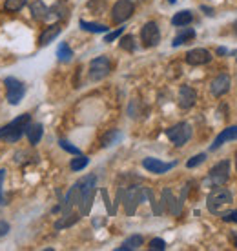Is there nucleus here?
Instances as JSON below:
<instances>
[{
    "instance_id": "58836bf2",
    "label": "nucleus",
    "mask_w": 237,
    "mask_h": 251,
    "mask_svg": "<svg viewBox=\"0 0 237 251\" xmlns=\"http://www.w3.org/2000/svg\"><path fill=\"white\" fill-rule=\"evenodd\" d=\"M228 51H226V48H219L217 50V55H226Z\"/></svg>"
},
{
    "instance_id": "f704fd0d",
    "label": "nucleus",
    "mask_w": 237,
    "mask_h": 251,
    "mask_svg": "<svg viewBox=\"0 0 237 251\" xmlns=\"http://www.w3.org/2000/svg\"><path fill=\"white\" fill-rule=\"evenodd\" d=\"M122 31H124V27H118V29H115V31L108 33L106 37H104V42H106V44H110V42H113V40H117V38L122 35Z\"/></svg>"
},
{
    "instance_id": "4468645a",
    "label": "nucleus",
    "mask_w": 237,
    "mask_h": 251,
    "mask_svg": "<svg viewBox=\"0 0 237 251\" xmlns=\"http://www.w3.org/2000/svg\"><path fill=\"white\" fill-rule=\"evenodd\" d=\"M230 88H232V78H230V75H226V73L217 75L212 80V84H210V91H212V95L215 99L225 97V95L230 91Z\"/></svg>"
},
{
    "instance_id": "79ce46f5",
    "label": "nucleus",
    "mask_w": 237,
    "mask_h": 251,
    "mask_svg": "<svg viewBox=\"0 0 237 251\" xmlns=\"http://www.w3.org/2000/svg\"><path fill=\"white\" fill-rule=\"evenodd\" d=\"M166 2H168V4H175V2H177V0H166Z\"/></svg>"
},
{
    "instance_id": "aec40b11",
    "label": "nucleus",
    "mask_w": 237,
    "mask_h": 251,
    "mask_svg": "<svg viewBox=\"0 0 237 251\" xmlns=\"http://www.w3.org/2000/svg\"><path fill=\"white\" fill-rule=\"evenodd\" d=\"M143 244H144L143 235H131V237H128L122 244L118 246L117 251H133V250H139Z\"/></svg>"
},
{
    "instance_id": "e433bc0d",
    "label": "nucleus",
    "mask_w": 237,
    "mask_h": 251,
    "mask_svg": "<svg viewBox=\"0 0 237 251\" xmlns=\"http://www.w3.org/2000/svg\"><path fill=\"white\" fill-rule=\"evenodd\" d=\"M223 220L225 222H237V211H228V213L223 215Z\"/></svg>"
},
{
    "instance_id": "ea45409f",
    "label": "nucleus",
    "mask_w": 237,
    "mask_h": 251,
    "mask_svg": "<svg viewBox=\"0 0 237 251\" xmlns=\"http://www.w3.org/2000/svg\"><path fill=\"white\" fill-rule=\"evenodd\" d=\"M232 27H234V35H236V37H237V20H236V22H234V25H232Z\"/></svg>"
},
{
    "instance_id": "bb28decb",
    "label": "nucleus",
    "mask_w": 237,
    "mask_h": 251,
    "mask_svg": "<svg viewBox=\"0 0 237 251\" xmlns=\"http://www.w3.org/2000/svg\"><path fill=\"white\" fill-rule=\"evenodd\" d=\"M88 164H89V158L86 157V155H75V158H71V162H69V168H71V171H82L84 168H86Z\"/></svg>"
},
{
    "instance_id": "20e7f679",
    "label": "nucleus",
    "mask_w": 237,
    "mask_h": 251,
    "mask_svg": "<svg viewBox=\"0 0 237 251\" xmlns=\"http://www.w3.org/2000/svg\"><path fill=\"white\" fill-rule=\"evenodd\" d=\"M146 197H150L153 199V193H151L148 188H143V186H130V188L124 191V207H126V213L128 215H133L135 213V209L141 202L146 199Z\"/></svg>"
},
{
    "instance_id": "f257e3e1",
    "label": "nucleus",
    "mask_w": 237,
    "mask_h": 251,
    "mask_svg": "<svg viewBox=\"0 0 237 251\" xmlns=\"http://www.w3.org/2000/svg\"><path fill=\"white\" fill-rule=\"evenodd\" d=\"M95 193H97V175L91 173V175L82 176L79 182H75L69 188V191L64 197L62 204H60L62 215L71 213L73 207H79V213L86 217L91 209Z\"/></svg>"
},
{
    "instance_id": "6e6552de",
    "label": "nucleus",
    "mask_w": 237,
    "mask_h": 251,
    "mask_svg": "<svg viewBox=\"0 0 237 251\" xmlns=\"http://www.w3.org/2000/svg\"><path fill=\"white\" fill-rule=\"evenodd\" d=\"M133 11H135L133 0H117L112 7V20L115 24H124L126 20L131 19Z\"/></svg>"
},
{
    "instance_id": "c03bdc74",
    "label": "nucleus",
    "mask_w": 237,
    "mask_h": 251,
    "mask_svg": "<svg viewBox=\"0 0 237 251\" xmlns=\"http://www.w3.org/2000/svg\"><path fill=\"white\" fill-rule=\"evenodd\" d=\"M133 2H135V0H133Z\"/></svg>"
},
{
    "instance_id": "4be33fe9",
    "label": "nucleus",
    "mask_w": 237,
    "mask_h": 251,
    "mask_svg": "<svg viewBox=\"0 0 237 251\" xmlns=\"http://www.w3.org/2000/svg\"><path fill=\"white\" fill-rule=\"evenodd\" d=\"M195 38V31L192 29V27H181V31H179V35L174 38V42H172V46L174 48H179V46L186 44V42H190V40H194Z\"/></svg>"
},
{
    "instance_id": "ddd939ff",
    "label": "nucleus",
    "mask_w": 237,
    "mask_h": 251,
    "mask_svg": "<svg viewBox=\"0 0 237 251\" xmlns=\"http://www.w3.org/2000/svg\"><path fill=\"white\" fill-rule=\"evenodd\" d=\"M197 102V91L192 86H181L177 93V104L181 109H192Z\"/></svg>"
},
{
    "instance_id": "393cba45",
    "label": "nucleus",
    "mask_w": 237,
    "mask_h": 251,
    "mask_svg": "<svg viewBox=\"0 0 237 251\" xmlns=\"http://www.w3.org/2000/svg\"><path fill=\"white\" fill-rule=\"evenodd\" d=\"M57 58H59V62H69L73 58V50L69 48V44H66V42L59 44V48H57Z\"/></svg>"
},
{
    "instance_id": "4c0bfd02",
    "label": "nucleus",
    "mask_w": 237,
    "mask_h": 251,
    "mask_svg": "<svg viewBox=\"0 0 237 251\" xmlns=\"http://www.w3.org/2000/svg\"><path fill=\"white\" fill-rule=\"evenodd\" d=\"M7 233H9V224L6 220H0V237H4Z\"/></svg>"
},
{
    "instance_id": "b1692460",
    "label": "nucleus",
    "mask_w": 237,
    "mask_h": 251,
    "mask_svg": "<svg viewBox=\"0 0 237 251\" xmlns=\"http://www.w3.org/2000/svg\"><path fill=\"white\" fill-rule=\"evenodd\" d=\"M120 138H122V133L118 131V129H110L108 133L102 135V138H100V146H102V148H110V146L117 144Z\"/></svg>"
},
{
    "instance_id": "72a5a7b5",
    "label": "nucleus",
    "mask_w": 237,
    "mask_h": 251,
    "mask_svg": "<svg viewBox=\"0 0 237 251\" xmlns=\"http://www.w3.org/2000/svg\"><path fill=\"white\" fill-rule=\"evenodd\" d=\"M150 250H153V251H164L166 250V242L162 239H153V240H150V246H148Z\"/></svg>"
},
{
    "instance_id": "a19ab883",
    "label": "nucleus",
    "mask_w": 237,
    "mask_h": 251,
    "mask_svg": "<svg viewBox=\"0 0 237 251\" xmlns=\"http://www.w3.org/2000/svg\"><path fill=\"white\" fill-rule=\"evenodd\" d=\"M232 237H234V240H236V248H237V233H232Z\"/></svg>"
},
{
    "instance_id": "2f4dec72",
    "label": "nucleus",
    "mask_w": 237,
    "mask_h": 251,
    "mask_svg": "<svg viewBox=\"0 0 237 251\" xmlns=\"http://www.w3.org/2000/svg\"><path fill=\"white\" fill-rule=\"evenodd\" d=\"M59 146H60L64 151L71 153V155H81V150H79L77 146L71 144V142H68V140H64V138H60V140H59Z\"/></svg>"
},
{
    "instance_id": "dca6fc26",
    "label": "nucleus",
    "mask_w": 237,
    "mask_h": 251,
    "mask_svg": "<svg viewBox=\"0 0 237 251\" xmlns=\"http://www.w3.org/2000/svg\"><path fill=\"white\" fill-rule=\"evenodd\" d=\"M162 207H166L168 213L179 215V211H181V207H182V202H177L174 193H172L170 189H164V191H162Z\"/></svg>"
},
{
    "instance_id": "2eb2a0df",
    "label": "nucleus",
    "mask_w": 237,
    "mask_h": 251,
    "mask_svg": "<svg viewBox=\"0 0 237 251\" xmlns=\"http://www.w3.org/2000/svg\"><path fill=\"white\" fill-rule=\"evenodd\" d=\"M228 140H237V126H228L226 129H223V131L219 133L217 137H215V140H213V144L210 146V151H217Z\"/></svg>"
},
{
    "instance_id": "7c9ffc66",
    "label": "nucleus",
    "mask_w": 237,
    "mask_h": 251,
    "mask_svg": "<svg viewBox=\"0 0 237 251\" xmlns=\"http://www.w3.org/2000/svg\"><path fill=\"white\" fill-rule=\"evenodd\" d=\"M206 160V153H199V155H194V157L190 158L186 162V168L188 170H194V168H197V166H201V164Z\"/></svg>"
},
{
    "instance_id": "6ab92c4d",
    "label": "nucleus",
    "mask_w": 237,
    "mask_h": 251,
    "mask_svg": "<svg viewBox=\"0 0 237 251\" xmlns=\"http://www.w3.org/2000/svg\"><path fill=\"white\" fill-rule=\"evenodd\" d=\"M192 20H194V13L190 11V9H182V11L175 13L174 17H172V24L175 27H184V25L192 24Z\"/></svg>"
},
{
    "instance_id": "37998d69",
    "label": "nucleus",
    "mask_w": 237,
    "mask_h": 251,
    "mask_svg": "<svg viewBox=\"0 0 237 251\" xmlns=\"http://www.w3.org/2000/svg\"><path fill=\"white\" fill-rule=\"evenodd\" d=\"M236 166H237V153H236Z\"/></svg>"
},
{
    "instance_id": "39448f33",
    "label": "nucleus",
    "mask_w": 237,
    "mask_h": 251,
    "mask_svg": "<svg viewBox=\"0 0 237 251\" xmlns=\"http://www.w3.org/2000/svg\"><path fill=\"white\" fill-rule=\"evenodd\" d=\"M166 137L170 138V142L174 146L181 148L192 138V126L188 122H177V124H174L172 127L166 129Z\"/></svg>"
},
{
    "instance_id": "9b49d317",
    "label": "nucleus",
    "mask_w": 237,
    "mask_h": 251,
    "mask_svg": "<svg viewBox=\"0 0 237 251\" xmlns=\"http://www.w3.org/2000/svg\"><path fill=\"white\" fill-rule=\"evenodd\" d=\"M212 53L205 48H195V50H190L184 55V60L190 66H205V64L212 62Z\"/></svg>"
},
{
    "instance_id": "423d86ee",
    "label": "nucleus",
    "mask_w": 237,
    "mask_h": 251,
    "mask_svg": "<svg viewBox=\"0 0 237 251\" xmlns=\"http://www.w3.org/2000/svg\"><path fill=\"white\" fill-rule=\"evenodd\" d=\"M4 86H6V99L11 106L20 104V100L24 99L26 95V86L24 82H20L15 76H6L4 78Z\"/></svg>"
},
{
    "instance_id": "9d476101",
    "label": "nucleus",
    "mask_w": 237,
    "mask_h": 251,
    "mask_svg": "<svg viewBox=\"0 0 237 251\" xmlns=\"http://www.w3.org/2000/svg\"><path fill=\"white\" fill-rule=\"evenodd\" d=\"M208 178L213 186H225L230 178V160H221L215 164L208 173Z\"/></svg>"
},
{
    "instance_id": "f8f14e48",
    "label": "nucleus",
    "mask_w": 237,
    "mask_h": 251,
    "mask_svg": "<svg viewBox=\"0 0 237 251\" xmlns=\"http://www.w3.org/2000/svg\"><path fill=\"white\" fill-rule=\"evenodd\" d=\"M177 162H162L159 158L148 157L143 160V168L150 173H155V175H162V173H168L170 170H174Z\"/></svg>"
},
{
    "instance_id": "5701e85b",
    "label": "nucleus",
    "mask_w": 237,
    "mask_h": 251,
    "mask_svg": "<svg viewBox=\"0 0 237 251\" xmlns=\"http://www.w3.org/2000/svg\"><path fill=\"white\" fill-rule=\"evenodd\" d=\"M81 219V213H68L62 215L60 219L55 222V229H66V227H71L73 224H77Z\"/></svg>"
},
{
    "instance_id": "0eeeda50",
    "label": "nucleus",
    "mask_w": 237,
    "mask_h": 251,
    "mask_svg": "<svg viewBox=\"0 0 237 251\" xmlns=\"http://www.w3.org/2000/svg\"><path fill=\"white\" fill-rule=\"evenodd\" d=\"M110 71H112V62H110V58L108 57H97L93 58L91 62H89V80L93 82H99V80H104L108 75H110Z\"/></svg>"
},
{
    "instance_id": "1a4fd4ad",
    "label": "nucleus",
    "mask_w": 237,
    "mask_h": 251,
    "mask_svg": "<svg viewBox=\"0 0 237 251\" xmlns=\"http://www.w3.org/2000/svg\"><path fill=\"white\" fill-rule=\"evenodd\" d=\"M141 42H143L144 48H155L161 42V31H159L157 22L150 20V22H146L143 25V29H141Z\"/></svg>"
},
{
    "instance_id": "f3484780",
    "label": "nucleus",
    "mask_w": 237,
    "mask_h": 251,
    "mask_svg": "<svg viewBox=\"0 0 237 251\" xmlns=\"http://www.w3.org/2000/svg\"><path fill=\"white\" fill-rule=\"evenodd\" d=\"M60 31H62V27H60L59 24L48 25V27H46V29L40 33V37H38V44H40V46L51 44V42H53V40H55V38L60 35Z\"/></svg>"
},
{
    "instance_id": "c756f323",
    "label": "nucleus",
    "mask_w": 237,
    "mask_h": 251,
    "mask_svg": "<svg viewBox=\"0 0 237 251\" xmlns=\"http://www.w3.org/2000/svg\"><path fill=\"white\" fill-rule=\"evenodd\" d=\"M120 50H124V51H130V53H133L135 51V40H133V37L131 35H124V37L120 38Z\"/></svg>"
},
{
    "instance_id": "a878e982",
    "label": "nucleus",
    "mask_w": 237,
    "mask_h": 251,
    "mask_svg": "<svg viewBox=\"0 0 237 251\" xmlns=\"http://www.w3.org/2000/svg\"><path fill=\"white\" fill-rule=\"evenodd\" d=\"M81 24V29L84 31H89V33H108V25L104 24H97V22H88V20H81L79 22Z\"/></svg>"
},
{
    "instance_id": "c85d7f7f",
    "label": "nucleus",
    "mask_w": 237,
    "mask_h": 251,
    "mask_svg": "<svg viewBox=\"0 0 237 251\" xmlns=\"http://www.w3.org/2000/svg\"><path fill=\"white\" fill-rule=\"evenodd\" d=\"M26 4H28V0H6V2H4V9H6L7 13H17V11H20Z\"/></svg>"
},
{
    "instance_id": "c9c22d12",
    "label": "nucleus",
    "mask_w": 237,
    "mask_h": 251,
    "mask_svg": "<svg viewBox=\"0 0 237 251\" xmlns=\"http://www.w3.org/2000/svg\"><path fill=\"white\" fill-rule=\"evenodd\" d=\"M6 170H0V204H6L4 197H2V186H4V180H6Z\"/></svg>"
},
{
    "instance_id": "a211bd4d",
    "label": "nucleus",
    "mask_w": 237,
    "mask_h": 251,
    "mask_svg": "<svg viewBox=\"0 0 237 251\" xmlns=\"http://www.w3.org/2000/svg\"><path fill=\"white\" fill-rule=\"evenodd\" d=\"M26 135H28V140H30V144H38L40 142V138L44 135V126L40 122H30L28 126V129H26Z\"/></svg>"
},
{
    "instance_id": "f03ea898",
    "label": "nucleus",
    "mask_w": 237,
    "mask_h": 251,
    "mask_svg": "<svg viewBox=\"0 0 237 251\" xmlns=\"http://www.w3.org/2000/svg\"><path fill=\"white\" fill-rule=\"evenodd\" d=\"M30 122H31V115L30 113L19 115V117L13 119L9 124L0 127V140H6V142H9V144L19 142L20 138L26 135V129H28Z\"/></svg>"
},
{
    "instance_id": "cd10ccee",
    "label": "nucleus",
    "mask_w": 237,
    "mask_h": 251,
    "mask_svg": "<svg viewBox=\"0 0 237 251\" xmlns=\"http://www.w3.org/2000/svg\"><path fill=\"white\" fill-rule=\"evenodd\" d=\"M59 19V20H62L68 17V7L64 6L62 2H59V4H55V6L50 9V15H48V19Z\"/></svg>"
},
{
    "instance_id": "473e14b6",
    "label": "nucleus",
    "mask_w": 237,
    "mask_h": 251,
    "mask_svg": "<svg viewBox=\"0 0 237 251\" xmlns=\"http://www.w3.org/2000/svg\"><path fill=\"white\" fill-rule=\"evenodd\" d=\"M88 7L89 9H93V11H104V7H106V0H89L88 2Z\"/></svg>"
},
{
    "instance_id": "7ed1b4c3",
    "label": "nucleus",
    "mask_w": 237,
    "mask_h": 251,
    "mask_svg": "<svg viewBox=\"0 0 237 251\" xmlns=\"http://www.w3.org/2000/svg\"><path fill=\"white\" fill-rule=\"evenodd\" d=\"M234 204V197H232L230 189L223 188V186H215V189L210 191L208 199H206V207L212 215H223L226 213L225 209Z\"/></svg>"
},
{
    "instance_id": "412c9836",
    "label": "nucleus",
    "mask_w": 237,
    "mask_h": 251,
    "mask_svg": "<svg viewBox=\"0 0 237 251\" xmlns=\"http://www.w3.org/2000/svg\"><path fill=\"white\" fill-rule=\"evenodd\" d=\"M31 17L35 20H48V15H50V9L44 4L42 0H35L31 4Z\"/></svg>"
}]
</instances>
